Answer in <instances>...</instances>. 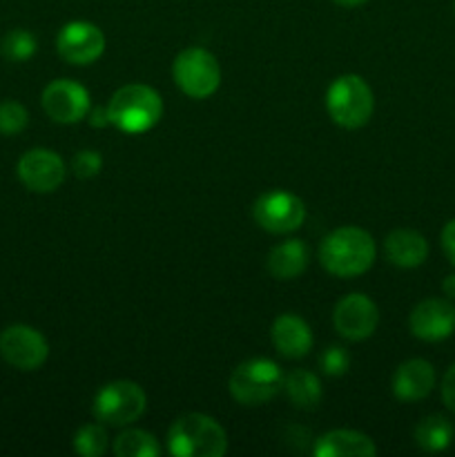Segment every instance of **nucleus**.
Returning a JSON list of instances; mask_svg holds the SVG:
<instances>
[{
	"mask_svg": "<svg viewBox=\"0 0 455 457\" xmlns=\"http://www.w3.org/2000/svg\"><path fill=\"white\" fill-rule=\"evenodd\" d=\"M103 159L96 150H80L71 159V172L79 179H94L101 172Z\"/></svg>",
	"mask_w": 455,
	"mask_h": 457,
	"instance_id": "obj_27",
	"label": "nucleus"
},
{
	"mask_svg": "<svg viewBox=\"0 0 455 457\" xmlns=\"http://www.w3.org/2000/svg\"><path fill=\"white\" fill-rule=\"evenodd\" d=\"M384 254L397 268H418L428 257V241L419 232L397 228L384 239Z\"/></svg>",
	"mask_w": 455,
	"mask_h": 457,
	"instance_id": "obj_18",
	"label": "nucleus"
},
{
	"mask_svg": "<svg viewBox=\"0 0 455 457\" xmlns=\"http://www.w3.org/2000/svg\"><path fill=\"white\" fill-rule=\"evenodd\" d=\"M312 453L317 457H373L377 455V446L364 433L337 428L324 433L312 446Z\"/></svg>",
	"mask_w": 455,
	"mask_h": 457,
	"instance_id": "obj_17",
	"label": "nucleus"
},
{
	"mask_svg": "<svg viewBox=\"0 0 455 457\" xmlns=\"http://www.w3.org/2000/svg\"><path fill=\"white\" fill-rule=\"evenodd\" d=\"M270 337L277 353L288 357V360L306 357L312 348L310 326L299 315H293V312H285V315L277 317L275 324H272Z\"/></svg>",
	"mask_w": 455,
	"mask_h": 457,
	"instance_id": "obj_15",
	"label": "nucleus"
},
{
	"mask_svg": "<svg viewBox=\"0 0 455 457\" xmlns=\"http://www.w3.org/2000/svg\"><path fill=\"white\" fill-rule=\"evenodd\" d=\"M377 257L370 232L357 226H343L330 232L319 245V262L330 275L351 279L370 270Z\"/></svg>",
	"mask_w": 455,
	"mask_h": 457,
	"instance_id": "obj_1",
	"label": "nucleus"
},
{
	"mask_svg": "<svg viewBox=\"0 0 455 457\" xmlns=\"http://www.w3.org/2000/svg\"><path fill=\"white\" fill-rule=\"evenodd\" d=\"M116 457H159L161 446L154 436L141 428H128L119 433L112 446Z\"/></svg>",
	"mask_w": 455,
	"mask_h": 457,
	"instance_id": "obj_22",
	"label": "nucleus"
},
{
	"mask_svg": "<svg viewBox=\"0 0 455 457\" xmlns=\"http://www.w3.org/2000/svg\"><path fill=\"white\" fill-rule=\"evenodd\" d=\"M442 400H444L446 409L455 413V364L446 370L444 379H442Z\"/></svg>",
	"mask_w": 455,
	"mask_h": 457,
	"instance_id": "obj_28",
	"label": "nucleus"
},
{
	"mask_svg": "<svg viewBox=\"0 0 455 457\" xmlns=\"http://www.w3.org/2000/svg\"><path fill=\"white\" fill-rule=\"evenodd\" d=\"M415 442L426 453H440L453 442V424L444 415H428L415 428Z\"/></svg>",
	"mask_w": 455,
	"mask_h": 457,
	"instance_id": "obj_21",
	"label": "nucleus"
},
{
	"mask_svg": "<svg viewBox=\"0 0 455 457\" xmlns=\"http://www.w3.org/2000/svg\"><path fill=\"white\" fill-rule=\"evenodd\" d=\"M43 103L45 114L52 120L62 125H74L87 116L92 101H89V92L80 83L71 79H56L43 89Z\"/></svg>",
	"mask_w": 455,
	"mask_h": 457,
	"instance_id": "obj_10",
	"label": "nucleus"
},
{
	"mask_svg": "<svg viewBox=\"0 0 455 457\" xmlns=\"http://www.w3.org/2000/svg\"><path fill=\"white\" fill-rule=\"evenodd\" d=\"M328 114L339 128H364L375 110V96L370 85L357 74H343L330 83L326 92Z\"/></svg>",
	"mask_w": 455,
	"mask_h": 457,
	"instance_id": "obj_4",
	"label": "nucleus"
},
{
	"mask_svg": "<svg viewBox=\"0 0 455 457\" xmlns=\"http://www.w3.org/2000/svg\"><path fill=\"white\" fill-rule=\"evenodd\" d=\"M74 451L83 457H98L107 451V431L103 424H85L74 436Z\"/></svg>",
	"mask_w": 455,
	"mask_h": 457,
	"instance_id": "obj_23",
	"label": "nucleus"
},
{
	"mask_svg": "<svg viewBox=\"0 0 455 457\" xmlns=\"http://www.w3.org/2000/svg\"><path fill=\"white\" fill-rule=\"evenodd\" d=\"M110 123L125 134H143L163 116V101L156 89L143 83L123 85L107 103Z\"/></svg>",
	"mask_w": 455,
	"mask_h": 457,
	"instance_id": "obj_2",
	"label": "nucleus"
},
{
	"mask_svg": "<svg viewBox=\"0 0 455 457\" xmlns=\"http://www.w3.org/2000/svg\"><path fill=\"white\" fill-rule=\"evenodd\" d=\"M0 355L13 369L36 370L47 361V339L31 326H9L0 333Z\"/></svg>",
	"mask_w": 455,
	"mask_h": 457,
	"instance_id": "obj_9",
	"label": "nucleus"
},
{
	"mask_svg": "<svg viewBox=\"0 0 455 457\" xmlns=\"http://www.w3.org/2000/svg\"><path fill=\"white\" fill-rule=\"evenodd\" d=\"M308 262H310L308 245L299 239H288L270 250L266 268L275 279L290 281L297 279V277L306 270Z\"/></svg>",
	"mask_w": 455,
	"mask_h": 457,
	"instance_id": "obj_19",
	"label": "nucleus"
},
{
	"mask_svg": "<svg viewBox=\"0 0 455 457\" xmlns=\"http://www.w3.org/2000/svg\"><path fill=\"white\" fill-rule=\"evenodd\" d=\"M435 386V369L426 360H409L393 375V393L401 402H419Z\"/></svg>",
	"mask_w": 455,
	"mask_h": 457,
	"instance_id": "obj_16",
	"label": "nucleus"
},
{
	"mask_svg": "<svg viewBox=\"0 0 455 457\" xmlns=\"http://www.w3.org/2000/svg\"><path fill=\"white\" fill-rule=\"evenodd\" d=\"M321 370H324L328 378H342L343 373L351 366V355L346 353V348L342 346H328L319 357Z\"/></svg>",
	"mask_w": 455,
	"mask_h": 457,
	"instance_id": "obj_26",
	"label": "nucleus"
},
{
	"mask_svg": "<svg viewBox=\"0 0 455 457\" xmlns=\"http://www.w3.org/2000/svg\"><path fill=\"white\" fill-rule=\"evenodd\" d=\"M27 120H29V114H27L25 105H21L18 101L0 103V134H7V137L21 134L27 128Z\"/></svg>",
	"mask_w": 455,
	"mask_h": 457,
	"instance_id": "obj_25",
	"label": "nucleus"
},
{
	"mask_svg": "<svg viewBox=\"0 0 455 457\" xmlns=\"http://www.w3.org/2000/svg\"><path fill=\"white\" fill-rule=\"evenodd\" d=\"M453 12H455V4H453Z\"/></svg>",
	"mask_w": 455,
	"mask_h": 457,
	"instance_id": "obj_33",
	"label": "nucleus"
},
{
	"mask_svg": "<svg viewBox=\"0 0 455 457\" xmlns=\"http://www.w3.org/2000/svg\"><path fill=\"white\" fill-rule=\"evenodd\" d=\"M254 221L272 235H288L302 228L306 219V205L297 195L285 190H270L254 201Z\"/></svg>",
	"mask_w": 455,
	"mask_h": 457,
	"instance_id": "obj_8",
	"label": "nucleus"
},
{
	"mask_svg": "<svg viewBox=\"0 0 455 457\" xmlns=\"http://www.w3.org/2000/svg\"><path fill=\"white\" fill-rule=\"evenodd\" d=\"M58 56L70 65H92L105 52V34L94 22H67L56 38Z\"/></svg>",
	"mask_w": 455,
	"mask_h": 457,
	"instance_id": "obj_12",
	"label": "nucleus"
},
{
	"mask_svg": "<svg viewBox=\"0 0 455 457\" xmlns=\"http://www.w3.org/2000/svg\"><path fill=\"white\" fill-rule=\"evenodd\" d=\"M174 83L186 96L203 101L221 85V67L214 54L203 47H187L172 62Z\"/></svg>",
	"mask_w": 455,
	"mask_h": 457,
	"instance_id": "obj_6",
	"label": "nucleus"
},
{
	"mask_svg": "<svg viewBox=\"0 0 455 457\" xmlns=\"http://www.w3.org/2000/svg\"><path fill=\"white\" fill-rule=\"evenodd\" d=\"M333 324L335 330L348 342H364L377 328L379 311L373 299L366 295H346L335 303Z\"/></svg>",
	"mask_w": 455,
	"mask_h": 457,
	"instance_id": "obj_11",
	"label": "nucleus"
},
{
	"mask_svg": "<svg viewBox=\"0 0 455 457\" xmlns=\"http://www.w3.org/2000/svg\"><path fill=\"white\" fill-rule=\"evenodd\" d=\"M0 54H3L7 61L22 62L29 61L36 54V38L34 34H29L27 29H12L0 43Z\"/></svg>",
	"mask_w": 455,
	"mask_h": 457,
	"instance_id": "obj_24",
	"label": "nucleus"
},
{
	"mask_svg": "<svg viewBox=\"0 0 455 457\" xmlns=\"http://www.w3.org/2000/svg\"><path fill=\"white\" fill-rule=\"evenodd\" d=\"M230 395L244 406L268 404L284 388V373L272 360L241 361L228 379Z\"/></svg>",
	"mask_w": 455,
	"mask_h": 457,
	"instance_id": "obj_5",
	"label": "nucleus"
},
{
	"mask_svg": "<svg viewBox=\"0 0 455 457\" xmlns=\"http://www.w3.org/2000/svg\"><path fill=\"white\" fill-rule=\"evenodd\" d=\"M85 119L89 120V125L92 128H105V125H110V112H107V107H89L87 116Z\"/></svg>",
	"mask_w": 455,
	"mask_h": 457,
	"instance_id": "obj_30",
	"label": "nucleus"
},
{
	"mask_svg": "<svg viewBox=\"0 0 455 457\" xmlns=\"http://www.w3.org/2000/svg\"><path fill=\"white\" fill-rule=\"evenodd\" d=\"M333 3L339 4V7H360L366 0H333Z\"/></svg>",
	"mask_w": 455,
	"mask_h": 457,
	"instance_id": "obj_32",
	"label": "nucleus"
},
{
	"mask_svg": "<svg viewBox=\"0 0 455 457\" xmlns=\"http://www.w3.org/2000/svg\"><path fill=\"white\" fill-rule=\"evenodd\" d=\"M168 451L177 457H221L228 451V436L210 415L186 413L170 427Z\"/></svg>",
	"mask_w": 455,
	"mask_h": 457,
	"instance_id": "obj_3",
	"label": "nucleus"
},
{
	"mask_svg": "<svg viewBox=\"0 0 455 457\" xmlns=\"http://www.w3.org/2000/svg\"><path fill=\"white\" fill-rule=\"evenodd\" d=\"M284 391L288 400L293 402V406L302 411L317 409L321 402V382L310 370H293L288 378H284Z\"/></svg>",
	"mask_w": 455,
	"mask_h": 457,
	"instance_id": "obj_20",
	"label": "nucleus"
},
{
	"mask_svg": "<svg viewBox=\"0 0 455 457\" xmlns=\"http://www.w3.org/2000/svg\"><path fill=\"white\" fill-rule=\"evenodd\" d=\"M442 293H444L446 299L455 302V275H449L442 281Z\"/></svg>",
	"mask_w": 455,
	"mask_h": 457,
	"instance_id": "obj_31",
	"label": "nucleus"
},
{
	"mask_svg": "<svg viewBox=\"0 0 455 457\" xmlns=\"http://www.w3.org/2000/svg\"><path fill=\"white\" fill-rule=\"evenodd\" d=\"M440 241H442V250H444L446 259L455 266V219H451V221L446 223L444 230H442L440 235Z\"/></svg>",
	"mask_w": 455,
	"mask_h": 457,
	"instance_id": "obj_29",
	"label": "nucleus"
},
{
	"mask_svg": "<svg viewBox=\"0 0 455 457\" xmlns=\"http://www.w3.org/2000/svg\"><path fill=\"white\" fill-rule=\"evenodd\" d=\"M145 391L129 379L105 384L94 397V415L98 422L110 427H128L145 413Z\"/></svg>",
	"mask_w": 455,
	"mask_h": 457,
	"instance_id": "obj_7",
	"label": "nucleus"
},
{
	"mask_svg": "<svg viewBox=\"0 0 455 457\" xmlns=\"http://www.w3.org/2000/svg\"><path fill=\"white\" fill-rule=\"evenodd\" d=\"M409 328L422 342H442L455 333V306L451 299L431 297L410 311Z\"/></svg>",
	"mask_w": 455,
	"mask_h": 457,
	"instance_id": "obj_14",
	"label": "nucleus"
},
{
	"mask_svg": "<svg viewBox=\"0 0 455 457\" xmlns=\"http://www.w3.org/2000/svg\"><path fill=\"white\" fill-rule=\"evenodd\" d=\"M18 179L22 186L38 195H47L61 187L65 181V163L54 150L36 147V150L25 152L18 161Z\"/></svg>",
	"mask_w": 455,
	"mask_h": 457,
	"instance_id": "obj_13",
	"label": "nucleus"
}]
</instances>
